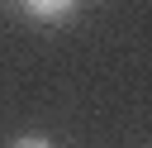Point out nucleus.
Segmentation results:
<instances>
[{
  "label": "nucleus",
  "instance_id": "f257e3e1",
  "mask_svg": "<svg viewBox=\"0 0 152 148\" xmlns=\"http://www.w3.org/2000/svg\"><path fill=\"white\" fill-rule=\"evenodd\" d=\"M24 10H28L33 19H62V14L71 10V0H24Z\"/></svg>",
  "mask_w": 152,
  "mask_h": 148
},
{
  "label": "nucleus",
  "instance_id": "f03ea898",
  "mask_svg": "<svg viewBox=\"0 0 152 148\" xmlns=\"http://www.w3.org/2000/svg\"><path fill=\"white\" fill-rule=\"evenodd\" d=\"M10 148H52V143H48V138H38V134H24V138H14Z\"/></svg>",
  "mask_w": 152,
  "mask_h": 148
}]
</instances>
